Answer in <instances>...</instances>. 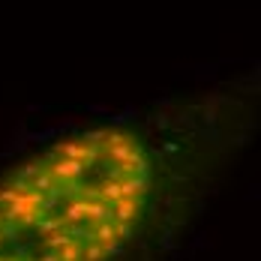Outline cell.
<instances>
[{
	"instance_id": "6da1fadb",
	"label": "cell",
	"mask_w": 261,
	"mask_h": 261,
	"mask_svg": "<svg viewBox=\"0 0 261 261\" xmlns=\"http://www.w3.org/2000/svg\"><path fill=\"white\" fill-rule=\"evenodd\" d=\"M147 192L150 162L126 132L63 138L0 183V261H111Z\"/></svg>"
}]
</instances>
